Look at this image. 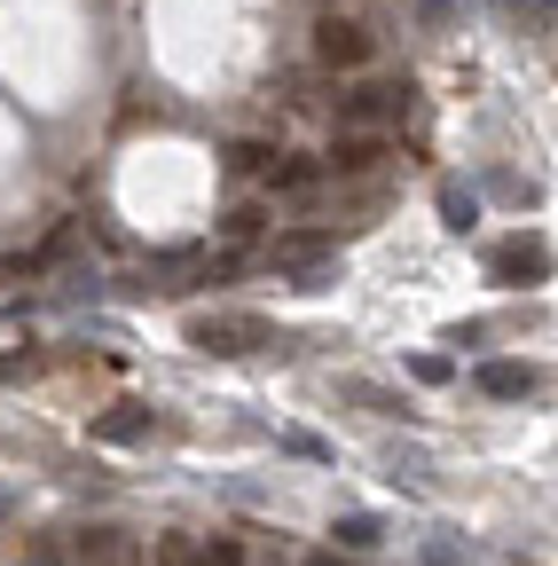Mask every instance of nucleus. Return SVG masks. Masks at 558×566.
Returning <instances> with one entry per match:
<instances>
[{"instance_id": "nucleus-1", "label": "nucleus", "mask_w": 558, "mask_h": 566, "mask_svg": "<svg viewBox=\"0 0 558 566\" xmlns=\"http://www.w3.org/2000/svg\"><path fill=\"white\" fill-rule=\"evenodd\" d=\"M401 111H409V80H362L355 95H338V126H362V134H386Z\"/></svg>"}, {"instance_id": "nucleus-2", "label": "nucleus", "mask_w": 558, "mask_h": 566, "mask_svg": "<svg viewBox=\"0 0 558 566\" xmlns=\"http://www.w3.org/2000/svg\"><path fill=\"white\" fill-rule=\"evenodd\" d=\"M487 275H496L504 292H527V283L550 275V244L543 237H496L487 244Z\"/></svg>"}, {"instance_id": "nucleus-3", "label": "nucleus", "mask_w": 558, "mask_h": 566, "mask_svg": "<svg viewBox=\"0 0 558 566\" xmlns=\"http://www.w3.org/2000/svg\"><path fill=\"white\" fill-rule=\"evenodd\" d=\"M189 346H204V354H252V346H275V331L260 315H189Z\"/></svg>"}, {"instance_id": "nucleus-4", "label": "nucleus", "mask_w": 558, "mask_h": 566, "mask_svg": "<svg viewBox=\"0 0 558 566\" xmlns=\"http://www.w3.org/2000/svg\"><path fill=\"white\" fill-rule=\"evenodd\" d=\"M378 55V40L362 32V24H346V17H323L315 24V63H330V71H362Z\"/></svg>"}, {"instance_id": "nucleus-5", "label": "nucleus", "mask_w": 558, "mask_h": 566, "mask_svg": "<svg viewBox=\"0 0 558 566\" xmlns=\"http://www.w3.org/2000/svg\"><path fill=\"white\" fill-rule=\"evenodd\" d=\"M72 558H80V566H150V551L134 543L126 527H87V535L72 543Z\"/></svg>"}, {"instance_id": "nucleus-6", "label": "nucleus", "mask_w": 558, "mask_h": 566, "mask_svg": "<svg viewBox=\"0 0 558 566\" xmlns=\"http://www.w3.org/2000/svg\"><path fill=\"white\" fill-rule=\"evenodd\" d=\"M330 252H338V244H330L323 229H299V237H275V268H299L307 283H323V268H330Z\"/></svg>"}, {"instance_id": "nucleus-7", "label": "nucleus", "mask_w": 558, "mask_h": 566, "mask_svg": "<svg viewBox=\"0 0 558 566\" xmlns=\"http://www.w3.org/2000/svg\"><path fill=\"white\" fill-rule=\"evenodd\" d=\"M472 386H480L487 401H527L543 378H535V363H480V370H472Z\"/></svg>"}, {"instance_id": "nucleus-8", "label": "nucleus", "mask_w": 558, "mask_h": 566, "mask_svg": "<svg viewBox=\"0 0 558 566\" xmlns=\"http://www.w3.org/2000/svg\"><path fill=\"white\" fill-rule=\"evenodd\" d=\"M378 158H386V134H362V126H346V134L330 142V158H323V166H330V174H370Z\"/></svg>"}, {"instance_id": "nucleus-9", "label": "nucleus", "mask_w": 558, "mask_h": 566, "mask_svg": "<svg viewBox=\"0 0 558 566\" xmlns=\"http://www.w3.org/2000/svg\"><path fill=\"white\" fill-rule=\"evenodd\" d=\"M143 433H150V409H143V401H118L110 417H95V441H110V449L143 441Z\"/></svg>"}, {"instance_id": "nucleus-10", "label": "nucleus", "mask_w": 558, "mask_h": 566, "mask_svg": "<svg viewBox=\"0 0 558 566\" xmlns=\"http://www.w3.org/2000/svg\"><path fill=\"white\" fill-rule=\"evenodd\" d=\"M330 535H338V543H346V551H378V543H386V527H378V520H370V512H346V520H338V527H330Z\"/></svg>"}, {"instance_id": "nucleus-11", "label": "nucleus", "mask_w": 558, "mask_h": 566, "mask_svg": "<svg viewBox=\"0 0 558 566\" xmlns=\"http://www.w3.org/2000/svg\"><path fill=\"white\" fill-rule=\"evenodd\" d=\"M330 166H315V158H275V174H267V189H315Z\"/></svg>"}, {"instance_id": "nucleus-12", "label": "nucleus", "mask_w": 558, "mask_h": 566, "mask_svg": "<svg viewBox=\"0 0 558 566\" xmlns=\"http://www.w3.org/2000/svg\"><path fill=\"white\" fill-rule=\"evenodd\" d=\"M441 212H449V229H472L480 221V197L464 181H441Z\"/></svg>"}, {"instance_id": "nucleus-13", "label": "nucleus", "mask_w": 558, "mask_h": 566, "mask_svg": "<svg viewBox=\"0 0 558 566\" xmlns=\"http://www.w3.org/2000/svg\"><path fill=\"white\" fill-rule=\"evenodd\" d=\"M504 17H519V24H535V32H550L558 24V0H496Z\"/></svg>"}, {"instance_id": "nucleus-14", "label": "nucleus", "mask_w": 558, "mask_h": 566, "mask_svg": "<svg viewBox=\"0 0 558 566\" xmlns=\"http://www.w3.org/2000/svg\"><path fill=\"white\" fill-rule=\"evenodd\" d=\"M260 229H267V212H260V205H236L229 221H221V237H260Z\"/></svg>"}, {"instance_id": "nucleus-15", "label": "nucleus", "mask_w": 558, "mask_h": 566, "mask_svg": "<svg viewBox=\"0 0 558 566\" xmlns=\"http://www.w3.org/2000/svg\"><path fill=\"white\" fill-rule=\"evenodd\" d=\"M158 566H197V543H189V535H166V543H158Z\"/></svg>"}, {"instance_id": "nucleus-16", "label": "nucleus", "mask_w": 558, "mask_h": 566, "mask_svg": "<svg viewBox=\"0 0 558 566\" xmlns=\"http://www.w3.org/2000/svg\"><path fill=\"white\" fill-rule=\"evenodd\" d=\"M409 370H417V378H425V386H449V378H456V370L441 363V354H417V363H409Z\"/></svg>"}, {"instance_id": "nucleus-17", "label": "nucleus", "mask_w": 558, "mask_h": 566, "mask_svg": "<svg viewBox=\"0 0 558 566\" xmlns=\"http://www.w3.org/2000/svg\"><path fill=\"white\" fill-rule=\"evenodd\" d=\"M197 566H244V551H236V543H204Z\"/></svg>"}, {"instance_id": "nucleus-18", "label": "nucleus", "mask_w": 558, "mask_h": 566, "mask_svg": "<svg viewBox=\"0 0 558 566\" xmlns=\"http://www.w3.org/2000/svg\"><path fill=\"white\" fill-rule=\"evenodd\" d=\"M284 449H292V457H315V464H323V457H330V449H323V441H315V433H284Z\"/></svg>"}, {"instance_id": "nucleus-19", "label": "nucleus", "mask_w": 558, "mask_h": 566, "mask_svg": "<svg viewBox=\"0 0 558 566\" xmlns=\"http://www.w3.org/2000/svg\"><path fill=\"white\" fill-rule=\"evenodd\" d=\"M307 566H338V558H330V551H315V558H307Z\"/></svg>"}, {"instance_id": "nucleus-20", "label": "nucleus", "mask_w": 558, "mask_h": 566, "mask_svg": "<svg viewBox=\"0 0 558 566\" xmlns=\"http://www.w3.org/2000/svg\"><path fill=\"white\" fill-rule=\"evenodd\" d=\"M0 512H9V495H0Z\"/></svg>"}]
</instances>
